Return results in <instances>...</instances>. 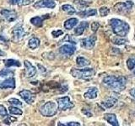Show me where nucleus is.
<instances>
[{
	"instance_id": "f257e3e1",
	"label": "nucleus",
	"mask_w": 135,
	"mask_h": 126,
	"mask_svg": "<svg viewBox=\"0 0 135 126\" xmlns=\"http://www.w3.org/2000/svg\"><path fill=\"white\" fill-rule=\"evenodd\" d=\"M104 85L114 91H122L125 89L127 78L122 76H108L103 79Z\"/></svg>"
},
{
	"instance_id": "f03ea898",
	"label": "nucleus",
	"mask_w": 135,
	"mask_h": 126,
	"mask_svg": "<svg viewBox=\"0 0 135 126\" xmlns=\"http://www.w3.org/2000/svg\"><path fill=\"white\" fill-rule=\"evenodd\" d=\"M110 25L113 33L120 37H126L130 31L129 24L119 19H112L110 20Z\"/></svg>"
},
{
	"instance_id": "7ed1b4c3",
	"label": "nucleus",
	"mask_w": 135,
	"mask_h": 126,
	"mask_svg": "<svg viewBox=\"0 0 135 126\" xmlns=\"http://www.w3.org/2000/svg\"><path fill=\"white\" fill-rule=\"evenodd\" d=\"M70 73L75 78L87 80V79H90V78L94 77L95 74V70L93 69V68L72 69Z\"/></svg>"
},
{
	"instance_id": "20e7f679",
	"label": "nucleus",
	"mask_w": 135,
	"mask_h": 126,
	"mask_svg": "<svg viewBox=\"0 0 135 126\" xmlns=\"http://www.w3.org/2000/svg\"><path fill=\"white\" fill-rule=\"evenodd\" d=\"M58 107L56 103L52 102V101H49V102L43 104L40 108V113L43 116L46 117H52L57 113Z\"/></svg>"
},
{
	"instance_id": "39448f33",
	"label": "nucleus",
	"mask_w": 135,
	"mask_h": 126,
	"mask_svg": "<svg viewBox=\"0 0 135 126\" xmlns=\"http://www.w3.org/2000/svg\"><path fill=\"white\" fill-rule=\"evenodd\" d=\"M57 107L62 111L71 109L74 107V104L73 103V102H71L69 97H68V96L62 97V98H57Z\"/></svg>"
},
{
	"instance_id": "423d86ee",
	"label": "nucleus",
	"mask_w": 135,
	"mask_h": 126,
	"mask_svg": "<svg viewBox=\"0 0 135 126\" xmlns=\"http://www.w3.org/2000/svg\"><path fill=\"white\" fill-rule=\"evenodd\" d=\"M13 35H14L15 40H22L25 36H26L27 32L25 31V29L23 27V25L21 24H16L15 26L13 28Z\"/></svg>"
},
{
	"instance_id": "0eeeda50",
	"label": "nucleus",
	"mask_w": 135,
	"mask_h": 126,
	"mask_svg": "<svg viewBox=\"0 0 135 126\" xmlns=\"http://www.w3.org/2000/svg\"><path fill=\"white\" fill-rule=\"evenodd\" d=\"M133 3L132 1H126L123 3H117L116 5H114V10L117 13L128 12L132 9Z\"/></svg>"
},
{
	"instance_id": "6e6552de",
	"label": "nucleus",
	"mask_w": 135,
	"mask_h": 126,
	"mask_svg": "<svg viewBox=\"0 0 135 126\" xmlns=\"http://www.w3.org/2000/svg\"><path fill=\"white\" fill-rule=\"evenodd\" d=\"M95 41H96V36L91 35V36H89V37L82 39L80 45H81V46L84 49L91 50L94 48V46L95 45Z\"/></svg>"
},
{
	"instance_id": "1a4fd4ad",
	"label": "nucleus",
	"mask_w": 135,
	"mask_h": 126,
	"mask_svg": "<svg viewBox=\"0 0 135 126\" xmlns=\"http://www.w3.org/2000/svg\"><path fill=\"white\" fill-rule=\"evenodd\" d=\"M0 88L1 89H15V77H9L0 80Z\"/></svg>"
},
{
	"instance_id": "9d476101",
	"label": "nucleus",
	"mask_w": 135,
	"mask_h": 126,
	"mask_svg": "<svg viewBox=\"0 0 135 126\" xmlns=\"http://www.w3.org/2000/svg\"><path fill=\"white\" fill-rule=\"evenodd\" d=\"M19 96H20V98H22L23 100L25 101V103H27L28 104H31L34 103L36 98V95L31 92V91L29 90H22L19 92Z\"/></svg>"
},
{
	"instance_id": "9b49d317",
	"label": "nucleus",
	"mask_w": 135,
	"mask_h": 126,
	"mask_svg": "<svg viewBox=\"0 0 135 126\" xmlns=\"http://www.w3.org/2000/svg\"><path fill=\"white\" fill-rule=\"evenodd\" d=\"M56 7V0H39L34 4V8H54Z\"/></svg>"
},
{
	"instance_id": "f8f14e48",
	"label": "nucleus",
	"mask_w": 135,
	"mask_h": 126,
	"mask_svg": "<svg viewBox=\"0 0 135 126\" xmlns=\"http://www.w3.org/2000/svg\"><path fill=\"white\" fill-rule=\"evenodd\" d=\"M1 15L8 22H13L17 19V13L15 10H8V9H2L0 12Z\"/></svg>"
},
{
	"instance_id": "ddd939ff",
	"label": "nucleus",
	"mask_w": 135,
	"mask_h": 126,
	"mask_svg": "<svg viewBox=\"0 0 135 126\" xmlns=\"http://www.w3.org/2000/svg\"><path fill=\"white\" fill-rule=\"evenodd\" d=\"M24 65L25 68V76H26V77L31 78V77H35L36 74V69L31 65V63L26 60V61H25Z\"/></svg>"
},
{
	"instance_id": "4468645a",
	"label": "nucleus",
	"mask_w": 135,
	"mask_h": 126,
	"mask_svg": "<svg viewBox=\"0 0 135 126\" xmlns=\"http://www.w3.org/2000/svg\"><path fill=\"white\" fill-rule=\"evenodd\" d=\"M75 50L76 48L73 45H63L59 48V52L65 56H73Z\"/></svg>"
},
{
	"instance_id": "2eb2a0df",
	"label": "nucleus",
	"mask_w": 135,
	"mask_h": 126,
	"mask_svg": "<svg viewBox=\"0 0 135 126\" xmlns=\"http://www.w3.org/2000/svg\"><path fill=\"white\" fill-rule=\"evenodd\" d=\"M97 95H98V88L96 87H91L88 88L87 92L84 94V98L88 99H95L97 98Z\"/></svg>"
},
{
	"instance_id": "dca6fc26",
	"label": "nucleus",
	"mask_w": 135,
	"mask_h": 126,
	"mask_svg": "<svg viewBox=\"0 0 135 126\" xmlns=\"http://www.w3.org/2000/svg\"><path fill=\"white\" fill-rule=\"evenodd\" d=\"M117 103V98H114V97H109L105 101L101 103V105L104 108H111L113 106H115Z\"/></svg>"
},
{
	"instance_id": "f3484780",
	"label": "nucleus",
	"mask_w": 135,
	"mask_h": 126,
	"mask_svg": "<svg viewBox=\"0 0 135 126\" xmlns=\"http://www.w3.org/2000/svg\"><path fill=\"white\" fill-rule=\"evenodd\" d=\"M89 26V24L86 21H82L77 27L74 29V34L76 35H81L84 34V30L88 28Z\"/></svg>"
},
{
	"instance_id": "a211bd4d",
	"label": "nucleus",
	"mask_w": 135,
	"mask_h": 126,
	"mask_svg": "<svg viewBox=\"0 0 135 126\" xmlns=\"http://www.w3.org/2000/svg\"><path fill=\"white\" fill-rule=\"evenodd\" d=\"M104 119L111 125H113V126L119 125V123H118V120L117 119V116L114 114V113H107V114L104 115Z\"/></svg>"
},
{
	"instance_id": "6ab92c4d",
	"label": "nucleus",
	"mask_w": 135,
	"mask_h": 126,
	"mask_svg": "<svg viewBox=\"0 0 135 126\" xmlns=\"http://www.w3.org/2000/svg\"><path fill=\"white\" fill-rule=\"evenodd\" d=\"M79 23V19L77 18H71L67 19L64 22V28L66 29H72L74 27H75L76 25Z\"/></svg>"
},
{
	"instance_id": "aec40b11",
	"label": "nucleus",
	"mask_w": 135,
	"mask_h": 126,
	"mask_svg": "<svg viewBox=\"0 0 135 126\" xmlns=\"http://www.w3.org/2000/svg\"><path fill=\"white\" fill-rule=\"evenodd\" d=\"M46 18H48V16L46 17H40V16H36L33 17L32 19H31V23L35 25L36 27H41L42 24H43V19Z\"/></svg>"
},
{
	"instance_id": "412c9836",
	"label": "nucleus",
	"mask_w": 135,
	"mask_h": 126,
	"mask_svg": "<svg viewBox=\"0 0 135 126\" xmlns=\"http://www.w3.org/2000/svg\"><path fill=\"white\" fill-rule=\"evenodd\" d=\"M34 0H8V3L12 5H18V6H25L31 4Z\"/></svg>"
},
{
	"instance_id": "4be33fe9",
	"label": "nucleus",
	"mask_w": 135,
	"mask_h": 126,
	"mask_svg": "<svg viewBox=\"0 0 135 126\" xmlns=\"http://www.w3.org/2000/svg\"><path fill=\"white\" fill-rule=\"evenodd\" d=\"M97 14V11L95 8L93 9H85V10H83L81 12L79 13V14L80 17L82 18H87V17H90V16H95Z\"/></svg>"
},
{
	"instance_id": "5701e85b",
	"label": "nucleus",
	"mask_w": 135,
	"mask_h": 126,
	"mask_svg": "<svg viewBox=\"0 0 135 126\" xmlns=\"http://www.w3.org/2000/svg\"><path fill=\"white\" fill-rule=\"evenodd\" d=\"M76 63H77L78 66L79 67H84V66H88L90 65V61L88 60V59L84 58L83 56H79L76 59Z\"/></svg>"
},
{
	"instance_id": "b1692460",
	"label": "nucleus",
	"mask_w": 135,
	"mask_h": 126,
	"mask_svg": "<svg viewBox=\"0 0 135 126\" xmlns=\"http://www.w3.org/2000/svg\"><path fill=\"white\" fill-rule=\"evenodd\" d=\"M28 45H29V47L31 49L35 50L40 45V40L38 39V38H36V37H33L29 40Z\"/></svg>"
},
{
	"instance_id": "393cba45",
	"label": "nucleus",
	"mask_w": 135,
	"mask_h": 126,
	"mask_svg": "<svg viewBox=\"0 0 135 126\" xmlns=\"http://www.w3.org/2000/svg\"><path fill=\"white\" fill-rule=\"evenodd\" d=\"M14 71H12L9 69H3L0 71V80L9 77H14Z\"/></svg>"
},
{
	"instance_id": "a878e982",
	"label": "nucleus",
	"mask_w": 135,
	"mask_h": 126,
	"mask_svg": "<svg viewBox=\"0 0 135 126\" xmlns=\"http://www.w3.org/2000/svg\"><path fill=\"white\" fill-rule=\"evenodd\" d=\"M4 65L7 67H10V66H20L21 64L19 61L14 60V59H8V60L3 61Z\"/></svg>"
},
{
	"instance_id": "bb28decb",
	"label": "nucleus",
	"mask_w": 135,
	"mask_h": 126,
	"mask_svg": "<svg viewBox=\"0 0 135 126\" xmlns=\"http://www.w3.org/2000/svg\"><path fill=\"white\" fill-rule=\"evenodd\" d=\"M62 9L63 11H65L66 13H68L69 14H74L76 12L75 8L72 5H70V4H63L62 6Z\"/></svg>"
},
{
	"instance_id": "cd10ccee",
	"label": "nucleus",
	"mask_w": 135,
	"mask_h": 126,
	"mask_svg": "<svg viewBox=\"0 0 135 126\" xmlns=\"http://www.w3.org/2000/svg\"><path fill=\"white\" fill-rule=\"evenodd\" d=\"M112 43L117 45H125L128 40L123 39V37H120V36H117V37H114L112 38Z\"/></svg>"
},
{
	"instance_id": "c85d7f7f",
	"label": "nucleus",
	"mask_w": 135,
	"mask_h": 126,
	"mask_svg": "<svg viewBox=\"0 0 135 126\" xmlns=\"http://www.w3.org/2000/svg\"><path fill=\"white\" fill-rule=\"evenodd\" d=\"M8 110H9V113L11 114H15V115H21L23 113L22 110L20 109L18 107H15V106H10L8 108Z\"/></svg>"
},
{
	"instance_id": "c756f323",
	"label": "nucleus",
	"mask_w": 135,
	"mask_h": 126,
	"mask_svg": "<svg viewBox=\"0 0 135 126\" xmlns=\"http://www.w3.org/2000/svg\"><path fill=\"white\" fill-rule=\"evenodd\" d=\"M127 66H128V70L132 71L135 68V56H132L127 61Z\"/></svg>"
},
{
	"instance_id": "7c9ffc66",
	"label": "nucleus",
	"mask_w": 135,
	"mask_h": 126,
	"mask_svg": "<svg viewBox=\"0 0 135 126\" xmlns=\"http://www.w3.org/2000/svg\"><path fill=\"white\" fill-rule=\"evenodd\" d=\"M99 13H100V16L105 17V16L108 15V14L110 13V9L107 7H101L100 8V10H99Z\"/></svg>"
},
{
	"instance_id": "2f4dec72",
	"label": "nucleus",
	"mask_w": 135,
	"mask_h": 126,
	"mask_svg": "<svg viewBox=\"0 0 135 126\" xmlns=\"http://www.w3.org/2000/svg\"><path fill=\"white\" fill-rule=\"evenodd\" d=\"M8 102H9L12 105H14V106H22V103L17 98H10L8 100Z\"/></svg>"
},
{
	"instance_id": "473e14b6",
	"label": "nucleus",
	"mask_w": 135,
	"mask_h": 126,
	"mask_svg": "<svg viewBox=\"0 0 135 126\" xmlns=\"http://www.w3.org/2000/svg\"><path fill=\"white\" fill-rule=\"evenodd\" d=\"M0 116L5 117V118L8 117V113H7L5 107H4L3 105H1V104H0Z\"/></svg>"
},
{
	"instance_id": "72a5a7b5",
	"label": "nucleus",
	"mask_w": 135,
	"mask_h": 126,
	"mask_svg": "<svg viewBox=\"0 0 135 126\" xmlns=\"http://www.w3.org/2000/svg\"><path fill=\"white\" fill-rule=\"evenodd\" d=\"M57 125H59V126H64V125H67V126H79L80 124L78 123V122H69V123H66V124H60L59 123Z\"/></svg>"
},
{
	"instance_id": "f704fd0d",
	"label": "nucleus",
	"mask_w": 135,
	"mask_h": 126,
	"mask_svg": "<svg viewBox=\"0 0 135 126\" xmlns=\"http://www.w3.org/2000/svg\"><path fill=\"white\" fill-rule=\"evenodd\" d=\"M100 28V24L98 22H93L91 24V30L93 32H96Z\"/></svg>"
},
{
	"instance_id": "c9c22d12",
	"label": "nucleus",
	"mask_w": 135,
	"mask_h": 126,
	"mask_svg": "<svg viewBox=\"0 0 135 126\" xmlns=\"http://www.w3.org/2000/svg\"><path fill=\"white\" fill-rule=\"evenodd\" d=\"M63 34L62 30H60V29H57V30H53L52 32V35L54 37V38H57L58 36L62 35Z\"/></svg>"
},
{
	"instance_id": "e433bc0d",
	"label": "nucleus",
	"mask_w": 135,
	"mask_h": 126,
	"mask_svg": "<svg viewBox=\"0 0 135 126\" xmlns=\"http://www.w3.org/2000/svg\"><path fill=\"white\" fill-rule=\"evenodd\" d=\"M16 119L15 118H10V117H7V119L4 120V123H6L7 124H10V123H12V122L15 121Z\"/></svg>"
},
{
	"instance_id": "4c0bfd02",
	"label": "nucleus",
	"mask_w": 135,
	"mask_h": 126,
	"mask_svg": "<svg viewBox=\"0 0 135 126\" xmlns=\"http://www.w3.org/2000/svg\"><path fill=\"white\" fill-rule=\"evenodd\" d=\"M82 112H83L84 114H85L87 117H91L92 116V113L90 112V110H84V108H83Z\"/></svg>"
},
{
	"instance_id": "58836bf2",
	"label": "nucleus",
	"mask_w": 135,
	"mask_h": 126,
	"mask_svg": "<svg viewBox=\"0 0 135 126\" xmlns=\"http://www.w3.org/2000/svg\"><path fill=\"white\" fill-rule=\"evenodd\" d=\"M129 93H130V95L132 96L133 98H135V88H132V89L130 90Z\"/></svg>"
},
{
	"instance_id": "ea45409f",
	"label": "nucleus",
	"mask_w": 135,
	"mask_h": 126,
	"mask_svg": "<svg viewBox=\"0 0 135 126\" xmlns=\"http://www.w3.org/2000/svg\"><path fill=\"white\" fill-rule=\"evenodd\" d=\"M6 56V53L0 50V56Z\"/></svg>"
},
{
	"instance_id": "a19ab883",
	"label": "nucleus",
	"mask_w": 135,
	"mask_h": 126,
	"mask_svg": "<svg viewBox=\"0 0 135 126\" xmlns=\"http://www.w3.org/2000/svg\"><path fill=\"white\" fill-rule=\"evenodd\" d=\"M133 74H134V75H135V70H134V71H133Z\"/></svg>"
},
{
	"instance_id": "79ce46f5",
	"label": "nucleus",
	"mask_w": 135,
	"mask_h": 126,
	"mask_svg": "<svg viewBox=\"0 0 135 126\" xmlns=\"http://www.w3.org/2000/svg\"><path fill=\"white\" fill-rule=\"evenodd\" d=\"M134 40H135V36H134Z\"/></svg>"
}]
</instances>
